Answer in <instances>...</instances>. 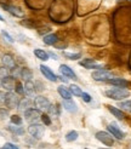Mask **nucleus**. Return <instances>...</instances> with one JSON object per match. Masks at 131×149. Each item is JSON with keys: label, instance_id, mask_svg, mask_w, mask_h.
<instances>
[{"label": "nucleus", "instance_id": "obj_10", "mask_svg": "<svg viewBox=\"0 0 131 149\" xmlns=\"http://www.w3.org/2000/svg\"><path fill=\"white\" fill-rule=\"evenodd\" d=\"M79 64L82 65V67H84V68H86V69H102L103 67H102V64H100V63H97V62H95L92 58H84V59H82V61L79 62Z\"/></svg>", "mask_w": 131, "mask_h": 149}, {"label": "nucleus", "instance_id": "obj_24", "mask_svg": "<svg viewBox=\"0 0 131 149\" xmlns=\"http://www.w3.org/2000/svg\"><path fill=\"white\" fill-rule=\"evenodd\" d=\"M7 130L11 131L12 133H15V135H17V136L24 135V129L22 127L21 125H13V124H11L10 126H7Z\"/></svg>", "mask_w": 131, "mask_h": 149}, {"label": "nucleus", "instance_id": "obj_16", "mask_svg": "<svg viewBox=\"0 0 131 149\" xmlns=\"http://www.w3.org/2000/svg\"><path fill=\"white\" fill-rule=\"evenodd\" d=\"M33 104H34V102H33V100H32L31 97H24V98L20 100V103H18L17 109H18L20 111H26L27 109L32 108Z\"/></svg>", "mask_w": 131, "mask_h": 149}, {"label": "nucleus", "instance_id": "obj_7", "mask_svg": "<svg viewBox=\"0 0 131 149\" xmlns=\"http://www.w3.org/2000/svg\"><path fill=\"white\" fill-rule=\"evenodd\" d=\"M95 137H96L101 143H103L105 146H113V143H114L113 136L109 132H106V131H98V132H96V136H95Z\"/></svg>", "mask_w": 131, "mask_h": 149}, {"label": "nucleus", "instance_id": "obj_20", "mask_svg": "<svg viewBox=\"0 0 131 149\" xmlns=\"http://www.w3.org/2000/svg\"><path fill=\"white\" fill-rule=\"evenodd\" d=\"M33 54H34V56H35L36 58L40 59V61H43V62H46L47 59H50L49 52L44 51V50H41V49H34Z\"/></svg>", "mask_w": 131, "mask_h": 149}, {"label": "nucleus", "instance_id": "obj_34", "mask_svg": "<svg viewBox=\"0 0 131 149\" xmlns=\"http://www.w3.org/2000/svg\"><path fill=\"white\" fill-rule=\"evenodd\" d=\"M1 35L4 36V39H5L7 42H10V44H13V42H15V39L11 36V34H9L6 31H1Z\"/></svg>", "mask_w": 131, "mask_h": 149}, {"label": "nucleus", "instance_id": "obj_31", "mask_svg": "<svg viewBox=\"0 0 131 149\" xmlns=\"http://www.w3.org/2000/svg\"><path fill=\"white\" fill-rule=\"evenodd\" d=\"M10 120H11V124H13V125H22V123H23L22 118L20 115H17V114L11 115L10 116Z\"/></svg>", "mask_w": 131, "mask_h": 149}, {"label": "nucleus", "instance_id": "obj_4", "mask_svg": "<svg viewBox=\"0 0 131 149\" xmlns=\"http://www.w3.org/2000/svg\"><path fill=\"white\" fill-rule=\"evenodd\" d=\"M20 98L18 95L13 91H7L6 92V98H5V106L7 109H16L18 107Z\"/></svg>", "mask_w": 131, "mask_h": 149}, {"label": "nucleus", "instance_id": "obj_9", "mask_svg": "<svg viewBox=\"0 0 131 149\" xmlns=\"http://www.w3.org/2000/svg\"><path fill=\"white\" fill-rule=\"evenodd\" d=\"M1 6H3V9H4L5 11H7L9 13H11L12 16H15V17H18V18L24 17V11L22 10L21 7H18V6H15V5H5V4H3Z\"/></svg>", "mask_w": 131, "mask_h": 149}, {"label": "nucleus", "instance_id": "obj_14", "mask_svg": "<svg viewBox=\"0 0 131 149\" xmlns=\"http://www.w3.org/2000/svg\"><path fill=\"white\" fill-rule=\"evenodd\" d=\"M60 73L62 74V75H64L66 78H68V79L78 80L77 74L73 72V69L70 68V67H68L67 64H61V65H60Z\"/></svg>", "mask_w": 131, "mask_h": 149}, {"label": "nucleus", "instance_id": "obj_19", "mask_svg": "<svg viewBox=\"0 0 131 149\" xmlns=\"http://www.w3.org/2000/svg\"><path fill=\"white\" fill-rule=\"evenodd\" d=\"M57 92H58V95L62 97V100H72V93H70V91H69V88H67L64 85H60L57 87Z\"/></svg>", "mask_w": 131, "mask_h": 149}, {"label": "nucleus", "instance_id": "obj_17", "mask_svg": "<svg viewBox=\"0 0 131 149\" xmlns=\"http://www.w3.org/2000/svg\"><path fill=\"white\" fill-rule=\"evenodd\" d=\"M62 106L66 110L69 111V113H77L78 111V106L73 100H63Z\"/></svg>", "mask_w": 131, "mask_h": 149}, {"label": "nucleus", "instance_id": "obj_11", "mask_svg": "<svg viewBox=\"0 0 131 149\" xmlns=\"http://www.w3.org/2000/svg\"><path fill=\"white\" fill-rule=\"evenodd\" d=\"M16 83H17L16 79L12 78L11 75L4 78L3 80H0V85H1L5 90H7V91H13L15 87H16Z\"/></svg>", "mask_w": 131, "mask_h": 149}, {"label": "nucleus", "instance_id": "obj_44", "mask_svg": "<svg viewBox=\"0 0 131 149\" xmlns=\"http://www.w3.org/2000/svg\"><path fill=\"white\" fill-rule=\"evenodd\" d=\"M100 149H111V148H100Z\"/></svg>", "mask_w": 131, "mask_h": 149}, {"label": "nucleus", "instance_id": "obj_5", "mask_svg": "<svg viewBox=\"0 0 131 149\" xmlns=\"http://www.w3.org/2000/svg\"><path fill=\"white\" fill-rule=\"evenodd\" d=\"M91 78H92L93 80H96V81H107V80H109V79L114 78V75H113V74L109 72V70L102 68V69L95 70V72L91 74Z\"/></svg>", "mask_w": 131, "mask_h": 149}, {"label": "nucleus", "instance_id": "obj_2", "mask_svg": "<svg viewBox=\"0 0 131 149\" xmlns=\"http://www.w3.org/2000/svg\"><path fill=\"white\" fill-rule=\"evenodd\" d=\"M41 110L38 108H29L26 111H23V116H24V120L28 121L29 124H33V123H39V120H41Z\"/></svg>", "mask_w": 131, "mask_h": 149}, {"label": "nucleus", "instance_id": "obj_30", "mask_svg": "<svg viewBox=\"0 0 131 149\" xmlns=\"http://www.w3.org/2000/svg\"><path fill=\"white\" fill-rule=\"evenodd\" d=\"M21 72H22V68H20V67H15V68H12L11 69V72H10V75L12 77V78H15V79H17V78H21Z\"/></svg>", "mask_w": 131, "mask_h": 149}, {"label": "nucleus", "instance_id": "obj_37", "mask_svg": "<svg viewBox=\"0 0 131 149\" xmlns=\"http://www.w3.org/2000/svg\"><path fill=\"white\" fill-rule=\"evenodd\" d=\"M82 100L85 102V103H90L92 101V97L90 96V93H87V92H83L82 95Z\"/></svg>", "mask_w": 131, "mask_h": 149}, {"label": "nucleus", "instance_id": "obj_23", "mask_svg": "<svg viewBox=\"0 0 131 149\" xmlns=\"http://www.w3.org/2000/svg\"><path fill=\"white\" fill-rule=\"evenodd\" d=\"M21 79L23 81H29L33 79V70L27 68V67H23L21 72Z\"/></svg>", "mask_w": 131, "mask_h": 149}, {"label": "nucleus", "instance_id": "obj_29", "mask_svg": "<svg viewBox=\"0 0 131 149\" xmlns=\"http://www.w3.org/2000/svg\"><path fill=\"white\" fill-rule=\"evenodd\" d=\"M47 113L51 114V115H60V108H58V104H51Z\"/></svg>", "mask_w": 131, "mask_h": 149}, {"label": "nucleus", "instance_id": "obj_45", "mask_svg": "<svg viewBox=\"0 0 131 149\" xmlns=\"http://www.w3.org/2000/svg\"><path fill=\"white\" fill-rule=\"evenodd\" d=\"M85 149H89V148H85Z\"/></svg>", "mask_w": 131, "mask_h": 149}, {"label": "nucleus", "instance_id": "obj_36", "mask_svg": "<svg viewBox=\"0 0 131 149\" xmlns=\"http://www.w3.org/2000/svg\"><path fill=\"white\" fill-rule=\"evenodd\" d=\"M41 121H43L44 125L50 126V125H51V119H50L49 114H43V115H41Z\"/></svg>", "mask_w": 131, "mask_h": 149}, {"label": "nucleus", "instance_id": "obj_6", "mask_svg": "<svg viewBox=\"0 0 131 149\" xmlns=\"http://www.w3.org/2000/svg\"><path fill=\"white\" fill-rule=\"evenodd\" d=\"M33 102H34V106L38 107V109H40V110H46L47 111L50 106H51L50 100L46 98L45 96H35Z\"/></svg>", "mask_w": 131, "mask_h": 149}, {"label": "nucleus", "instance_id": "obj_43", "mask_svg": "<svg viewBox=\"0 0 131 149\" xmlns=\"http://www.w3.org/2000/svg\"><path fill=\"white\" fill-rule=\"evenodd\" d=\"M0 21H1V22H5V19H4V17L1 16V15H0Z\"/></svg>", "mask_w": 131, "mask_h": 149}, {"label": "nucleus", "instance_id": "obj_40", "mask_svg": "<svg viewBox=\"0 0 131 149\" xmlns=\"http://www.w3.org/2000/svg\"><path fill=\"white\" fill-rule=\"evenodd\" d=\"M5 98H6V92L0 90V104H5Z\"/></svg>", "mask_w": 131, "mask_h": 149}, {"label": "nucleus", "instance_id": "obj_38", "mask_svg": "<svg viewBox=\"0 0 131 149\" xmlns=\"http://www.w3.org/2000/svg\"><path fill=\"white\" fill-rule=\"evenodd\" d=\"M35 88H36V91H39V92H43L44 91V85H43V83L41 81H36L35 83Z\"/></svg>", "mask_w": 131, "mask_h": 149}, {"label": "nucleus", "instance_id": "obj_18", "mask_svg": "<svg viewBox=\"0 0 131 149\" xmlns=\"http://www.w3.org/2000/svg\"><path fill=\"white\" fill-rule=\"evenodd\" d=\"M106 83L111 84V85H114L115 87H126L129 85V81L125 80V79H123V78H112V79L107 80Z\"/></svg>", "mask_w": 131, "mask_h": 149}, {"label": "nucleus", "instance_id": "obj_1", "mask_svg": "<svg viewBox=\"0 0 131 149\" xmlns=\"http://www.w3.org/2000/svg\"><path fill=\"white\" fill-rule=\"evenodd\" d=\"M105 95L107 96L108 98L114 100V101H121V100H125L130 96V91L126 90L124 87H113V88H109L105 92Z\"/></svg>", "mask_w": 131, "mask_h": 149}, {"label": "nucleus", "instance_id": "obj_22", "mask_svg": "<svg viewBox=\"0 0 131 149\" xmlns=\"http://www.w3.org/2000/svg\"><path fill=\"white\" fill-rule=\"evenodd\" d=\"M107 108L116 119H119V120H124V119H125V114H124V111L120 108H116L113 106H107Z\"/></svg>", "mask_w": 131, "mask_h": 149}, {"label": "nucleus", "instance_id": "obj_3", "mask_svg": "<svg viewBox=\"0 0 131 149\" xmlns=\"http://www.w3.org/2000/svg\"><path fill=\"white\" fill-rule=\"evenodd\" d=\"M44 131H45V127L44 125L40 123H33L28 126V132L33 138L35 139H40L44 136Z\"/></svg>", "mask_w": 131, "mask_h": 149}, {"label": "nucleus", "instance_id": "obj_41", "mask_svg": "<svg viewBox=\"0 0 131 149\" xmlns=\"http://www.w3.org/2000/svg\"><path fill=\"white\" fill-rule=\"evenodd\" d=\"M57 78H58V80H60V81H62L63 84H67L68 81H69V79H68V78H66L64 75H62V74H61V75H58Z\"/></svg>", "mask_w": 131, "mask_h": 149}, {"label": "nucleus", "instance_id": "obj_26", "mask_svg": "<svg viewBox=\"0 0 131 149\" xmlns=\"http://www.w3.org/2000/svg\"><path fill=\"white\" fill-rule=\"evenodd\" d=\"M69 91H70V93L73 95V96H75V97H82V95H83V91H82V88H80L78 85H75V84H72L69 87Z\"/></svg>", "mask_w": 131, "mask_h": 149}, {"label": "nucleus", "instance_id": "obj_42", "mask_svg": "<svg viewBox=\"0 0 131 149\" xmlns=\"http://www.w3.org/2000/svg\"><path fill=\"white\" fill-rule=\"evenodd\" d=\"M49 56L52 58V59H58V56L55 54V52H52V51H50V52H49Z\"/></svg>", "mask_w": 131, "mask_h": 149}, {"label": "nucleus", "instance_id": "obj_33", "mask_svg": "<svg viewBox=\"0 0 131 149\" xmlns=\"http://www.w3.org/2000/svg\"><path fill=\"white\" fill-rule=\"evenodd\" d=\"M10 75V69H7L6 67H0V80H3L4 78Z\"/></svg>", "mask_w": 131, "mask_h": 149}, {"label": "nucleus", "instance_id": "obj_35", "mask_svg": "<svg viewBox=\"0 0 131 149\" xmlns=\"http://www.w3.org/2000/svg\"><path fill=\"white\" fill-rule=\"evenodd\" d=\"M7 116H10L9 115V109L0 107V119H1V120H5V119H7Z\"/></svg>", "mask_w": 131, "mask_h": 149}, {"label": "nucleus", "instance_id": "obj_13", "mask_svg": "<svg viewBox=\"0 0 131 149\" xmlns=\"http://www.w3.org/2000/svg\"><path fill=\"white\" fill-rule=\"evenodd\" d=\"M24 95L27 97H31V98H34L36 96V88H35V84L33 83L32 80L29 81H24Z\"/></svg>", "mask_w": 131, "mask_h": 149}, {"label": "nucleus", "instance_id": "obj_28", "mask_svg": "<svg viewBox=\"0 0 131 149\" xmlns=\"http://www.w3.org/2000/svg\"><path fill=\"white\" fill-rule=\"evenodd\" d=\"M118 107L120 109H124L126 111H131V100H128V101H123L118 104Z\"/></svg>", "mask_w": 131, "mask_h": 149}, {"label": "nucleus", "instance_id": "obj_21", "mask_svg": "<svg viewBox=\"0 0 131 149\" xmlns=\"http://www.w3.org/2000/svg\"><path fill=\"white\" fill-rule=\"evenodd\" d=\"M43 41L45 45H49V46H52V45H56L57 41H58V38H57V35L54 34V33H51V34H47L45 35L43 38Z\"/></svg>", "mask_w": 131, "mask_h": 149}, {"label": "nucleus", "instance_id": "obj_27", "mask_svg": "<svg viewBox=\"0 0 131 149\" xmlns=\"http://www.w3.org/2000/svg\"><path fill=\"white\" fill-rule=\"evenodd\" d=\"M78 137H79V133L75 130H72L66 135V141L67 142H74L75 139H78Z\"/></svg>", "mask_w": 131, "mask_h": 149}, {"label": "nucleus", "instance_id": "obj_39", "mask_svg": "<svg viewBox=\"0 0 131 149\" xmlns=\"http://www.w3.org/2000/svg\"><path fill=\"white\" fill-rule=\"evenodd\" d=\"M0 149H20L17 146H15L12 143H5L3 148H0Z\"/></svg>", "mask_w": 131, "mask_h": 149}, {"label": "nucleus", "instance_id": "obj_25", "mask_svg": "<svg viewBox=\"0 0 131 149\" xmlns=\"http://www.w3.org/2000/svg\"><path fill=\"white\" fill-rule=\"evenodd\" d=\"M62 55L66 58L70 59V61H77V59L82 58V52H67V51H63Z\"/></svg>", "mask_w": 131, "mask_h": 149}, {"label": "nucleus", "instance_id": "obj_32", "mask_svg": "<svg viewBox=\"0 0 131 149\" xmlns=\"http://www.w3.org/2000/svg\"><path fill=\"white\" fill-rule=\"evenodd\" d=\"M15 92H16L17 95H24V86H23V84L20 83V81H17L16 87H15Z\"/></svg>", "mask_w": 131, "mask_h": 149}, {"label": "nucleus", "instance_id": "obj_12", "mask_svg": "<svg viewBox=\"0 0 131 149\" xmlns=\"http://www.w3.org/2000/svg\"><path fill=\"white\" fill-rule=\"evenodd\" d=\"M107 129H108V132L111 133L112 136H114L116 139H120V141H121V139H124V137H125V133H124L114 123L109 124V125L107 126Z\"/></svg>", "mask_w": 131, "mask_h": 149}, {"label": "nucleus", "instance_id": "obj_15", "mask_svg": "<svg viewBox=\"0 0 131 149\" xmlns=\"http://www.w3.org/2000/svg\"><path fill=\"white\" fill-rule=\"evenodd\" d=\"M1 63L4 67H6L7 69H12L16 67V61H15V58L10 55V54H5L3 57H1Z\"/></svg>", "mask_w": 131, "mask_h": 149}, {"label": "nucleus", "instance_id": "obj_8", "mask_svg": "<svg viewBox=\"0 0 131 149\" xmlns=\"http://www.w3.org/2000/svg\"><path fill=\"white\" fill-rule=\"evenodd\" d=\"M39 68H40V72H41V74L44 77H45L49 81H51V83H56V81H58V78H57V75L56 74L51 70L49 67L46 65V64H44V63H41L40 65H39Z\"/></svg>", "mask_w": 131, "mask_h": 149}]
</instances>
